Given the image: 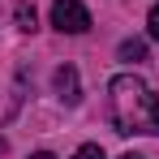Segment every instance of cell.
<instances>
[{
    "label": "cell",
    "mask_w": 159,
    "mask_h": 159,
    "mask_svg": "<svg viewBox=\"0 0 159 159\" xmlns=\"http://www.w3.org/2000/svg\"><path fill=\"white\" fill-rule=\"evenodd\" d=\"M120 56H125V60H146V43H142V39H125V43H120Z\"/></svg>",
    "instance_id": "277c9868"
},
{
    "label": "cell",
    "mask_w": 159,
    "mask_h": 159,
    "mask_svg": "<svg viewBox=\"0 0 159 159\" xmlns=\"http://www.w3.org/2000/svg\"><path fill=\"white\" fill-rule=\"evenodd\" d=\"M0 151H4V138H0Z\"/></svg>",
    "instance_id": "30bf717a"
},
{
    "label": "cell",
    "mask_w": 159,
    "mask_h": 159,
    "mask_svg": "<svg viewBox=\"0 0 159 159\" xmlns=\"http://www.w3.org/2000/svg\"><path fill=\"white\" fill-rule=\"evenodd\" d=\"M56 90H60L65 103H78L82 99L78 95V69H73V65H60V69H56Z\"/></svg>",
    "instance_id": "3957f363"
},
{
    "label": "cell",
    "mask_w": 159,
    "mask_h": 159,
    "mask_svg": "<svg viewBox=\"0 0 159 159\" xmlns=\"http://www.w3.org/2000/svg\"><path fill=\"white\" fill-rule=\"evenodd\" d=\"M30 159H56V155H48V151H39V155H30Z\"/></svg>",
    "instance_id": "ba28073f"
},
{
    "label": "cell",
    "mask_w": 159,
    "mask_h": 159,
    "mask_svg": "<svg viewBox=\"0 0 159 159\" xmlns=\"http://www.w3.org/2000/svg\"><path fill=\"white\" fill-rule=\"evenodd\" d=\"M52 26L60 34H82L90 30V13L82 0H52Z\"/></svg>",
    "instance_id": "7a4b0ae2"
},
{
    "label": "cell",
    "mask_w": 159,
    "mask_h": 159,
    "mask_svg": "<svg viewBox=\"0 0 159 159\" xmlns=\"http://www.w3.org/2000/svg\"><path fill=\"white\" fill-rule=\"evenodd\" d=\"M13 17H17V30H34V9H30V4H17Z\"/></svg>",
    "instance_id": "5b68a950"
},
{
    "label": "cell",
    "mask_w": 159,
    "mask_h": 159,
    "mask_svg": "<svg viewBox=\"0 0 159 159\" xmlns=\"http://www.w3.org/2000/svg\"><path fill=\"white\" fill-rule=\"evenodd\" d=\"M73 159H107V155H103V146L86 142V146H78V155H73Z\"/></svg>",
    "instance_id": "8992f818"
},
{
    "label": "cell",
    "mask_w": 159,
    "mask_h": 159,
    "mask_svg": "<svg viewBox=\"0 0 159 159\" xmlns=\"http://www.w3.org/2000/svg\"><path fill=\"white\" fill-rule=\"evenodd\" d=\"M120 159H142V155H133V151H129V155H120Z\"/></svg>",
    "instance_id": "9c48e42d"
},
{
    "label": "cell",
    "mask_w": 159,
    "mask_h": 159,
    "mask_svg": "<svg viewBox=\"0 0 159 159\" xmlns=\"http://www.w3.org/2000/svg\"><path fill=\"white\" fill-rule=\"evenodd\" d=\"M107 103L116 133H159V95L133 73L107 82Z\"/></svg>",
    "instance_id": "6da1fadb"
},
{
    "label": "cell",
    "mask_w": 159,
    "mask_h": 159,
    "mask_svg": "<svg viewBox=\"0 0 159 159\" xmlns=\"http://www.w3.org/2000/svg\"><path fill=\"white\" fill-rule=\"evenodd\" d=\"M146 26H151V39H159V4L151 9V17H146Z\"/></svg>",
    "instance_id": "52a82bcc"
}]
</instances>
